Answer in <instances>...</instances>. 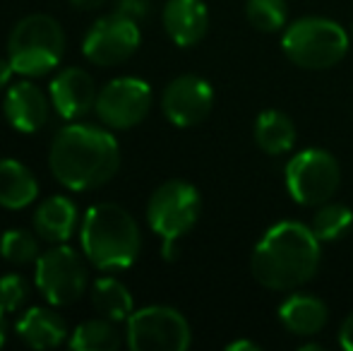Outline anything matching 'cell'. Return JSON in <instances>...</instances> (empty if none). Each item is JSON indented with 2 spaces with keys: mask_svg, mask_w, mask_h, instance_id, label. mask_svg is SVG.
I'll return each instance as SVG.
<instances>
[{
  "mask_svg": "<svg viewBox=\"0 0 353 351\" xmlns=\"http://www.w3.org/2000/svg\"><path fill=\"white\" fill-rule=\"evenodd\" d=\"M48 169L61 185L70 190H97L121 169V147L103 128L70 123L53 137Z\"/></svg>",
  "mask_w": 353,
  "mask_h": 351,
  "instance_id": "cell-1",
  "label": "cell"
},
{
  "mask_svg": "<svg viewBox=\"0 0 353 351\" xmlns=\"http://www.w3.org/2000/svg\"><path fill=\"white\" fill-rule=\"evenodd\" d=\"M322 241L301 221H279L252 250V277L265 289L293 291L315 277L322 258Z\"/></svg>",
  "mask_w": 353,
  "mask_h": 351,
  "instance_id": "cell-2",
  "label": "cell"
},
{
  "mask_svg": "<svg viewBox=\"0 0 353 351\" xmlns=\"http://www.w3.org/2000/svg\"><path fill=\"white\" fill-rule=\"evenodd\" d=\"M79 245L97 270L118 272L135 265L142 250V236L135 217L121 205L99 202L89 207L79 224Z\"/></svg>",
  "mask_w": 353,
  "mask_h": 351,
  "instance_id": "cell-3",
  "label": "cell"
},
{
  "mask_svg": "<svg viewBox=\"0 0 353 351\" xmlns=\"http://www.w3.org/2000/svg\"><path fill=\"white\" fill-rule=\"evenodd\" d=\"M65 56V32L51 14H27L12 27L8 58L22 77H43L61 66Z\"/></svg>",
  "mask_w": 353,
  "mask_h": 351,
  "instance_id": "cell-4",
  "label": "cell"
},
{
  "mask_svg": "<svg viewBox=\"0 0 353 351\" xmlns=\"http://www.w3.org/2000/svg\"><path fill=\"white\" fill-rule=\"evenodd\" d=\"M281 46L293 66L305 70H327L344 61L349 51V34L334 19L303 17L286 27Z\"/></svg>",
  "mask_w": 353,
  "mask_h": 351,
  "instance_id": "cell-5",
  "label": "cell"
},
{
  "mask_svg": "<svg viewBox=\"0 0 353 351\" xmlns=\"http://www.w3.org/2000/svg\"><path fill=\"white\" fill-rule=\"evenodd\" d=\"M190 339V325L171 305H147L125 320V344L132 351H185Z\"/></svg>",
  "mask_w": 353,
  "mask_h": 351,
  "instance_id": "cell-6",
  "label": "cell"
},
{
  "mask_svg": "<svg viewBox=\"0 0 353 351\" xmlns=\"http://www.w3.org/2000/svg\"><path fill=\"white\" fill-rule=\"evenodd\" d=\"M34 281L43 299L51 305H70L87 291L89 274L82 255L68 243H56L39 255Z\"/></svg>",
  "mask_w": 353,
  "mask_h": 351,
  "instance_id": "cell-7",
  "label": "cell"
},
{
  "mask_svg": "<svg viewBox=\"0 0 353 351\" xmlns=\"http://www.w3.org/2000/svg\"><path fill=\"white\" fill-rule=\"evenodd\" d=\"M202 200L195 185L185 181H166L147 202V221L161 241H178L200 219Z\"/></svg>",
  "mask_w": 353,
  "mask_h": 351,
  "instance_id": "cell-8",
  "label": "cell"
},
{
  "mask_svg": "<svg viewBox=\"0 0 353 351\" xmlns=\"http://www.w3.org/2000/svg\"><path fill=\"white\" fill-rule=\"evenodd\" d=\"M286 190L298 205L320 207L334 197L341 181V169L336 159L325 150L298 152L283 171Z\"/></svg>",
  "mask_w": 353,
  "mask_h": 351,
  "instance_id": "cell-9",
  "label": "cell"
},
{
  "mask_svg": "<svg viewBox=\"0 0 353 351\" xmlns=\"http://www.w3.org/2000/svg\"><path fill=\"white\" fill-rule=\"evenodd\" d=\"M142 43V32L137 19L121 12L99 17L82 39V53L94 66H121L135 56Z\"/></svg>",
  "mask_w": 353,
  "mask_h": 351,
  "instance_id": "cell-10",
  "label": "cell"
},
{
  "mask_svg": "<svg viewBox=\"0 0 353 351\" xmlns=\"http://www.w3.org/2000/svg\"><path fill=\"white\" fill-rule=\"evenodd\" d=\"M94 111L103 126L113 130H130L152 111V87L140 77L111 80L97 94Z\"/></svg>",
  "mask_w": 353,
  "mask_h": 351,
  "instance_id": "cell-11",
  "label": "cell"
},
{
  "mask_svg": "<svg viewBox=\"0 0 353 351\" xmlns=\"http://www.w3.org/2000/svg\"><path fill=\"white\" fill-rule=\"evenodd\" d=\"M214 89L200 75H181L161 94V111L173 126L195 128L212 113Z\"/></svg>",
  "mask_w": 353,
  "mask_h": 351,
  "instance_id": "cell-12",
  "label": "cell"
},
{
  "mask_svg": "<svg viewBox=\"0 0 353 351\" xmlns=\"http://www.w3.org/2000/svg\"><path fill=\"white\" fill-rule=\"evenodd\" d=\"M5 121L19 132H39L51 116V97L41 92L32 80H19L8 87L3 101Z\"/></svg>",
  "mask_w": 353,
  "mask_h": 351,
  "instance_id": "cell-13",
  "label": "cell"
},
{
  "mask_svg": "<svg viewBox=\"0 0 353 351\" xmlns=\"http://www.w3.org/2000/svg\"><path fill=\"white\" fill-rule=\"evenodd\" d=\"M97 85L92 75L82 68H65L48 85V97L56 113L65 121H77L87 116L97 103Z\"/></svg>",
  "mask_w": 353,
  "mask_h": 351,
  "instance_id": "cell-14",
  "label": "cell"
},
{
  "mask_svg": "<svg viewBox=\"0 0 353 351\" xmlns=\"http://www.w3.org/2000/svg\"><path fill=\"white\" fill-rule=\"evenodd\" d=\"M161 19L171 41L181 48L200 43L210 29V12L202 0H168Z\"/></svg>",
  "mask_w": 353,
  "mask_h": 351,
  "instance_id": "cell-15",
  "label": "cell"
},
{
  "mask_svg": "<svg viewBox=\"0 0 353 351\" xmlns=\"http://www.w3.org/2000/svg\"><path fill=\"white\" fill-rule=\"evenodd\" d=\"M14 332L32 349L61 347L70 337V330H68L63 315H58L53 308H43V305H32L24 310L14 325Z\"/></svg>",
  "mask_w": 353,
  "mask_h": 351,
  "instance_id": "cell-16",
  "label": "cell"
},
{
  "mask_svg": "<svg viewBox=\"0 0 353 351\" xmlns=\"http://www.w3.org/2000/svg\"><path fill=\"white\" fill-rule=\"evenodd\" d=\"M34 234L48 243H68L77 229V205L65 195H51L34 210Z\"/></svg>",
  "mask_w": 353,
  "mask_h": 351,
  "instance_id": "cell-17",
  "label": "cell"
},
{
  "mask_svg": "<svg viewBox=\"0 0 353 351\" xmlns=\"http://www.w3.org/2000/svg\"><path fill=\"white\" fill-rule=\"evenodd\" d=\"M330 310L325 301L310 294H291L279 305V320L291 334L298 337H315L327 325Z\"/></svg>",
  "mask_w": 353,
  "mask_h": 351,
  "instance_id": "cell-18",
  "label": "cell"
},
{
  "mask_svg": "<svg viewBox=\"0 0 353 351\" xmlns=\"http://www.w3.org/2000/svg\"><path fill=\"white\" fill-rule=\"evenodd\" d=\"M39 197L37 176L17 159H0V207L24 210Z\"/></svg>",
  "mask_w": 353,
  "mask_h": 351,
  "instance_id": "cell-19",
  "label": "cell"
},
{
  "mask_svg": "<svg viewBox=\"0 0 353 351\" xmlns=\"http://www.w3.org/2000/svg\"><path fill=\"white\" fill-rule=\"evenodd\" d=\"M255 142L262 152L272 157L286 154L296 145V126L281 111H262L255 121Z\"/></svg>",
  "mask_w": 353,
  "mask_h": 351,
  "instance_id": "cell-20",
  "label": "cell"
},
{
  "mask_svg": "<svg viewBox=\"0 0 353 351\" xmlns=\"http://www.w3.org/2000/svg\"><path fill=\"white\" fill-rule=\"evenodd\" d=\"M92 305L99 315L113 320V323H125L135 310L132 296L128 286L116 277H99L92 284Z\"/></svg>",
  "mask_w": 353,
  "mask_h": 351,
  "instance_id": "cell-21",
  "label": "cell"
},
{
  "mask_svg": "<svg viewBox=\"0 0 353 351\" xmlns=\"http://www.w3.org/2000/svg\"><path fill=\"white\" fill-rule=\"evenodd\" d=\"M123 344V334L118 323L108 318H92L79 323L68 337V347L72 351H116Z\"/></svg>",
  "mask_w": 353,
  "mask_h": 351,
  "instance_id": "cell-22",
  "label": "cell"
},
{
  "mask_svg": "<svg viewBox=\"0 0 353 351\" xmlns=\"http://www.w3.org/2000/svg\"><path fill=\"white\" fill-rule=\"evenodd\" d=\"M353 224V212L341 202H325L317 207L310 229L320 241H339Z\"/></svg>",
  "mask_w": 353,
  "mask_h": 351,
  "instance_id": "cell-23",
  "label": "cell"
},
{
  "mask_svg": "<svg viewBox=\"0 0 353 351\" xmlns=\"http://www.w3.org/2000/svg\"><path fill=\"white\" fill-rule=\"evenodd\" d=\"M245 17L260 32H279L288 22V5L286 0H248Z\"/></svg>",
  "mask_w": 353,
  "mask_h": 351,
  "instance_id": "cell-24",
  "label": "cell"
},
{
  "mask_svg": "<svg viewBox=\"0 0 353 351\" xmlns=\"http://www.w3.org/2000/svg\"><path fill=\"white\" fill-rule=\"evenodd\" d=\"M0 255L8 263L29 265L39 260V241L27 229H8L0 236Z\"/></svg>",
  "mask_w": 353,
  "mask_h": 351,
  "instance_id": "cell-25",
  "label": "cell"
},
{
  "mask_svg": "<svg viewBox=\"0 0 353 351\" xmlns=\"http://www.w3.org/2000/svg\"><path fill=\"white\" fill-rule=\"evenodd\" d=\"M29 296V284L22 274H3L0 277V308L5 313H17Z\"/></svg>",
  "mask_w": 353,
  "mask_h": 351,
  "instance_id": "cell-26",
  "label": "cell"
},
{
  "mask_svg": "<svg viewBox=\"0 0 353 351\" xmlns=\"http://www.w3.org/2000/svg\"><path fill=\"white\" fill-rule=\"evenodd\" d=\"M149 10V0H118L116 12L125 14L130 19H142Z\"/></svg>",
  "mask_w": 353,
  "mask_h": 351,
  "instance_id": "cell-27",
  "label": "cell"
},
{
  "mask_svg": "<svg viewBox=\"0 0 353 351\" xmlns=\"http://www.w3.org/2000/svg\"><path fill=\"white\" fill-rule=\"evenodd\" d=\"M339 342H341V347H344L346 351H353V313L344 320V325H341Z\"/></svg>",
  "mask_w": 353,
  "mask_h": 351,
  "instance_id": "cell-28",
  "label": "cell"
},
{
  "mask_svg": "<svg viewBox=\"0 0 353 351\" xmlns=\"http://www.w3.org/2000/svg\"><path fill=\"white\" fill-rule=\"evenodd\" d=\"M14 68L10 63V58H0V89H5L10 85V77H12Z\"/></svg>",
  "mask_w": 353,
  "mask_h": 351,
  "instance_id": "cell-29",
  "label": "cell"
},
{
  "mask_svg": "<svg viewBox=\"0 0 353 351\" xmlns=\"http://www.w3.org/2000/svg\"><path fill=\"white\" fill-rule=\"evenodd\" d=\"M106 0H70L72 8L77 10H99Z\"/></svg>",
  "mask_w": 353,
  "mask_h": 351,
  "instance_id": "cell-30",
  "label": "cell"
},
{
  "mask_svg": "<svg viewBox=\"0 0 353 351\" xmlns=\"http://www.w3.org/2000/svg\"><path fill=\"white\" fill-rule=\"evenodd\" d=\"M241 349H248V351H260V344H255V342H233V344H228V351H241Z\"/></svg>",
  "mask_w": 353,
  "mask_h": 351,
  "instance_id": "cell-31",
  "label": "cell"
},
{
  "mask_svg": "<svg viewBox=\"0 0 353 351\" xmlns=\"http://www.w3.org/2000/svg\"><path fill=\"white\" fill-rule=\"evenodd\" d=\"M5 315H8V313L0 308V347L5 344Z\"/></svg>",
  "mask_w": 353,
  "mask_h": 351,
  "instance_id": "cell-32",
  "label": "cell"
},
{
  "mask_svg": "<svg viewBox=\"0 0 353 351\" xmlns=\"http://www.w3.org/2000/svg\"><path fill=\"white\" fill-rule=\"evenodd\" d=\"M351 34H353V29H351Z\"/></svg>",
  "mask_w": 353,
  "mask_h": 351,
  "instance_id": "cell-33",
  "label": "cell"
}]
</instances>
